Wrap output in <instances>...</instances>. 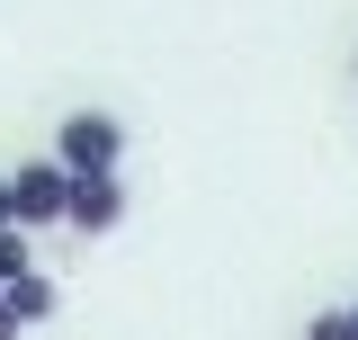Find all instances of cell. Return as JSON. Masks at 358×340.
<instances>
[{
    "instance_id": "cell-7",
    "label": "cell",
    "mask_w": 358,
    "mask_h": 340,
    "mask_svg": "<svg viewBox=\"0 0 358 340\" xmlns=\"http://www.w3.org/2000/svg\"><path fill=\"white\" fill-rule=\"evenodd\" d=\"M18 224V197H9V170H0V233Z\"/></svg>"
},
{
    "instance_id": "cell-6",
    "label": "cell",
    "mask_w": 358,
    "mask_h": 340,
    "mask_svg": "<svg viewBox=\"0 0 358 340\" xmlns=\"http://www.w3.org/2000/svg\"><path fill=\"white\" fill-rule=\"evenodd\" d=\"M305 340H358L350 304H331V313H305Z\"/></svg>"
},
{
    "instance_id": "cell-1",
    "label": "cell",
    "mask_w": 358,
    "mask_h": 340,
    "mask_svg": "<svg viewBox=\"0 0 358 340\" xmlns=\"http://www.w3.org/2000/svg\"><path fill=\"white\" fill-rule=\"evenodd\" d=\"M54 162L72 170V179H108V170L126 162V117L117 108H72L54 126Z\"/></svg>"
},
{
    "instance_id": "cell-4",
    "label": "cell",
    "mask_w": 358,
    "mask_h": 340,
    "mask_svg": "<svg viewBox=\"0 0 358 340\" xmlns=\"http://www.w3.org/2000/svg\"><path fill=\"white\" fill-rule=\"evenodd\" d=\"M0 304H9V313L36 332V323H54V313H63V287H54L45 269H27V278H9V287H0Z\"/></svg>"
},
{
    "instance_id": "cell-9",
    "label": "cell",
    "mask_w": 358,
    "mask_h": 340,
    "mask_svg": "<svg viewBox=\"0 0 358 340\" xmlns=\"http://www.w3.org/2000/svg\"><path fill=\"white\" fill-rule=\"evenodd\" d=\"M350 323H358V296H350Z\"/></svg>"
},
{
    "instance_id": "cell-2",
    "label": "cell",
    "mask_w": 358,
    "mask_h": 340,
    "mask_svg": "<svg viewBox=\"0 0 358 340\" xmlns=\"http://www.w3.org/2000/svg\"><path fill=\"white\" fill-rule=\"evenodd\" d=\"M9 197H18V224L36 233V224H63L72 215V170L54 162V153H36V162L9 170Z\"/></svg>"
},
{
    "instance_id": "cell-8",
    "label": "cell",
    "mask_w": 358,
    "mask_h": 340,
    "mask_svg": "<svg viewBox=\"0 0 358 340\" xmlns=\"http://www.w3.org/2000/svg\"><path fill=\"white\" fill-rule=\"evenodd\" d=\"M18 332H27V323H18V313H9V304H0V340H18Z\"/></svg>"
},
{
    "instance_id": "cell-5",
    "label": "cell",
    "mask_w": 358,
    "mask_h": 340,
    "mask_svg": "<svg viewBox=\"0 0 358 340\" xmlns=\"http://www.w3.org/2000/svg\"><path fill=\"white\" fill-rule=\"evenodd\" d=\"M27 269H36V242H27V224H9V233H0V287L27 278Z\"/></svg>"
},
{
    "instance_id": "cell-3",
    "label": "cell",
    "mask_w": 358,
    "mask_h": 340,
    "mask_svg": "<svg viewBox=\"0 0 358 340\" xmlns=\"http://www.w3.org/2000/svg\"><path fill=\"white\" fill-rule=\"evenodd\" d=\"M126 179H117V170H108V179H72V215H63V224H72V233H81V242H99V233H117V224H126Z\"/></svg>"
}]
</instances>
